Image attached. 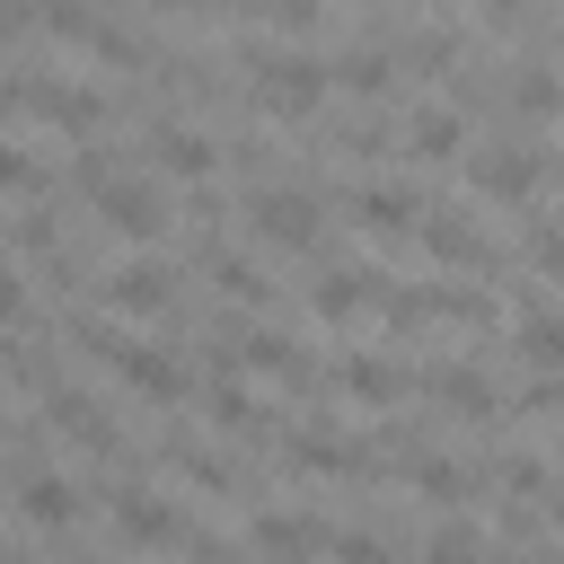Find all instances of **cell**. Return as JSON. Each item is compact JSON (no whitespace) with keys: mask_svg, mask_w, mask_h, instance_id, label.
<instances>
[{"mask_svg":"<svg viewBox=\"0 0 564 564\" xmlns=\"http://www.w3.org/2000/svg\"><path fill=\"white\" fill-rule=\"evenodd\" d=\"M238 62H247V79H256V106H264V115H317V106H326V88H335V79H326V62H308L300 44H264V35H256V44H238Z\"/></svg>","mask_w":564,"mask_h":564,"instance_id":"cell-1","label":"cell"},{"mask_svg":"<svg viewBox=\"0 0 564 564\" xmlns=\"http://www.w3.org/2000/svg\"><path fill=\"white\" fill-rule=\"evenodd\" d=\"M9 106L18 115H35V123H53V132H97L106 123V97L97 88H79V79H9Z\"/></svg>","mask_w":564,"mask_h":564,"instance_id":"cell-2","label":"cell"},{"mask_svg":"<svg viewBox=\"0 0 564 564\" xmlns=\"http://www.w3.org/2000/svg\"><path fill=\"white\" fill-rule=\"evenodd\" d=\"M247 229L264 247H317V194L308 185H256L247 194Z\"/></svg>","mask_w":564,"mask_h":564,"instance_id":"cell-3","label":"cell"},{"mask_svg":"<svg viewBox=\"0 0 564 564\" xmlns=\"http://www.w3.org/2000/svg\"><path fill=\"white\" fill-rule=\"evenodd\" d=\"M538 150H520V141H494V150H467V185L485 194V203H502V212H520L529 194H538Z\"/></svg>","mask_w":564,"mask_h":564,"instance_id":"cell-4","label":"cell"},{"mask_svg":"<svg viewBox=\"0 0 564 564\" xmlns=\"http://www.w3.org/2000/svg\"><path fill=\"white\" fill-rule=\"evenodd\" d=\"M44 423H53L62 441H79L88 458H123V432H115V414H106L88 388H44Z\"/></svg>","mask_w":564,"mask_h":564,"instance_id":"cell-5","label":"cell"},{"mask_svg":"<svg viewBox=\"0 0 564 564\" xmlns=\"http://www.w3.org/2000/svg\"><path fill=\"white\" fill-rule=\"evenodd\" d=\"M97 220H106L115 238L150 247V238H167V194H159V185H141V176H115V185L97 194Z\"/></svg>","mask_w":564,"mask_h":564,"instance_id":"cell-6","label":"cell"},{"mask_svg":"<svg viewBox=\"0 0 564 564\" xmlns=\"http://www.w3.org/2000/svg\"><path fill=\"white\" fill-rule=\"evenodd\" d=\"M115 538H123V546H150V555H159V546H185V511H176L167 494H150V485H123V494H115Z\"/></svg>","mask_w":564,"mask_h":564,"instance_id":"cell-7","label":"cell"},{"mask_svg":"<svg viewBox=\"0 0 564 564\" xmlns=\"http://www.w3.org/2000/svg\"><path fill=\"white\" fill-rule=\"evenodd\" d=\"M247 546H256L264 564H317V555L335 546V529H317L308 511H256V520H247Z\"/></svg>","mask_w":564,"mask_h":564,"instance_id":"cell-8","label":"cell"},{"mask_svg":"<svg viewBox=\"0 0 564 564\" xmlns=\"http://www.w3.org/2000/svg\"><path fill=\"white\" fill-rule=\"evenodd\" d=\"M414 238H423V256H432V264H449V273H476V264H494V238H485L467 212H449V203H432Z\"/></svg>","mask_w":564,"mask_h":564,"instance_id":"cell-9","label":"cell"},{"mask_svg":"<svg viewBox=\"0 0 564 564\" xmlns=\"http://www.w3.org/2000/svg\"><path fill=\"white\" fill-rule=\"evenodd\" d=\"M167 282H176V273H167L159 256H123V264L97 282V300H106V317H159V308H167Z\"/></svg>","mask_w":564,"mask_h":564,"instance_id":"cell-10","label":"cell"},{"mask_svg":"<svg viewBox=\"0 0 564 564\" xmlns=\"http://www.w3.org/2000/svg\"><path fill=\"white\" fill-rule=\"evenodd\" d=\"M106 370H115V379H123V388H141V397H150V405H176V397H185V388H194V379H185V361H176V352H167V344H141V335H132V344H123V352H115V361H106Z\"/></svg>","mask_w":564,"mask_h":564,"instance_id":"cell-11","label":"cell"},{"mask_svg":"<svg viewBox=\"0 0 564 564\" xmlns=\"http://www.w3.org/2000/svg\"><path fill=\"white\" fill-rule=\"evenodd\" d=\"M423 212H432V203H423L414 185H388V176L352 194V220H361L370 238H405V229H423Z\"/></svg>","mask_w":564,"mask_h":564,"instance_id":"cell-12","label":"cell"},{"mask_svg":"<svg viewBox=\"0 0 564 564\" xmlns=\"http://www.w3.org/2000/svg\"><path fill=\"white\" fill-rule=\"evenodd\" d=\"M18 511H26V529H70V520L88 511V494H79V476H62V467H35V476L18 485Z\"/></svg>","mask_w":564,"mask_h":564,"instance_id":"cell-13","label":"cell"},{"mask_svg":"<svg viewBox=\"0 0 564 564\" xmlns=\"http://www.w3.org/2000/svg\"><path fill=\"white\" fill-rule=\"evenodd\" d=\"M291 467H308V476H361L370 449L344 441V432H326V423H300V432H291Z\"/></svg>","mask_w":564,"mask_h":564,"instance_id":"cell-14","label":"cell"},{"mask_svg":"<svg viewBox=\"0 0 564 564\" xmlns=\"http://www.w3.org/2000/svg\"><path fill=\"white\" fill-rule=\"evenodd\" d=\"M212 167H220V141H212V132H194V123H167V132H159V176L212 185Z\"/></svg>","mask_w":564,"mask_h":564,"instance_id":"cell-15","label":"cell"},{"mask_svg":"<svg viewBox=\"0 0 564 564\" xmlns=\"http://www.w3.org/2000/svg\"><path fill=\"white\" fill-rule=\"evenodd\" d=\"M370 300H379V273H370V264H335V273H317V282H308V308H317L326 326H344V317H352V308H370Z\"/></svg>","mask_w":564,"mask_h":564,"instance_id":"cell-16","label":"cell"},{"mask_svg":"<svg viewBox=\"0 0 564 564\" xmlns=\"http://www.w3.org/2000/svg\"><path fill=\"white\" fill-rule=\"evenodd\" d=\"M335 388L361 397V405H397V397H405V370H397L388 352H344V361H335Z\"/></svg>","mask_w":564,"mask_h":564,"instance_id":"cell-17","label":"cell"},{"mask_svg":"<svg viewBox=\"0 0 564 564\" xmlns=\"http://www.w3.org/2000/svg\"><path fill=\"white\" fill-rule=\"evenodd\" d=\"M458 141H467V123H458V106H414V123H405V150H414L423 167H441V159H458Z\"/></svg>","mask_w":564,"mask_h":564,"instance_id":"cell-18","label":"cell"},{"mask_svg":"<svg viewBox=\"0 0 564 564\" xmlns=\"http://www.w3.org/2000/svg\"><path fill=\"white\" fill-rule=\"evenodd\" d=\"M520 361H529L538 379H564V317H555L546 300H529V317H520Z\"/></svg>","mask_w":564,"mask_h":564,"instance_id":"cell-19","label":"cell"},{"mask_svg":"<svg viewBox=\"0 0 564 564\" xmlns=\"http://www.w3.org/2000/svg\"><path fill=\"white\" fill-rule=\"evenodd\" d=\"M203 264H212V282H220L229 300H247V308H264V300H273V282H264V264H256V256H238V247H212V238H203Z\"/></svg>","mask_w":564,"mask_h":564,"instance_id":"cell-20","label":"cell"},{"mask_svg":"<svg viewBox=\"0 0 564 564\" xmlns=\"http://www.w3.org/2000/svg\"><path fill=\"white\" fill-rule=\"evenodd\" d=\"M432 397H441L449 414H476V423L494 414V379H485L476 361H441V370H432Z\"/></svg>","mask_w":564,"mask_h":564,"instance_id":"cell-21","label":"cell"},{"mask_svg":"<svg viewBox=\"0 0 564 564\" xmlns=\"http://www.w3.org/2000/svg\"><path fill=\"white\" fill-rule=\"evenodd\" d=\"M247 370H256V379H291V388H308V361H300V344H291L282 326H256V335H247Z\"/></svg>","mask_w":564,"mask_h":564,"instance_id":"cell-22","label":"cell"},{"mask_svg":"<svg viewBox=\"0 0 564 564\" xmlns=\"http://www.w3.org/2000/svg\"><path fill=\"white\" fill-rule=\"evenodd\" d=\"M511 106H520L529 123H555V115H564V79H555L546 62H520V70H511Z\"/></svg>","mask_w":564,"mask_h":564,"instance_id":"cell-23","label":"cell"},{"mask_svg":"<svg viewBox=\"0 0 564 564\" xmlns=\"http://www.w3.org/2000/svg\"><path fill=\"white\" fill-rule=\"evenodd\" d=\"M326 79L352 88V97H379V88H388V53H379V44H344V53L326 62Z\"/></svg>","mask_w":564,"mask_h":564,"instance_id":"cell-24","label":"cell"},{"mask_svg":"<svg viewBox=\"0 0 564 564\" xmlns=\"http://www.w3.org/2000/svg\"><path fill=\"white\" fill-rule=\"evenodd\" d=\"M405 476H414V494H432V502H441V511H449V502H467V494H476V476H467V467H458V458H441V449H423V458H414V467H405Z\"/></svg>","mask_w":564,"mask_h":564,"instance_id":"cell-25","label":"cell"},{"mask_svg":"<svg viewBox=\"0 0 564 564\" xmlns=\"http://www.w3.org/2000/svg\"><path fill=\"white\" fill-rule=\"evenodd\" d=\"M167 467H176V476H194V485H212V494H220V485L238 476V467H229L220 449H203L194 432H167Z\"/></svg>","mask_w":564,"mask_h":564,"instance_id":"cell-26","label":"cell"},{"mask_svg":"<svg viewBox=\"0 0 564 564\" xmlns=\"http://www.w3.org/2000/svg\"><path fill=\"white\" fill-rule=\"evenodd\" d=\"M494 546L476 538V520H441L432 538H423V564H485Z\"/></svg>","mask_w":564,"mask_h":564,"instance_id":"cell-27","label":"cell"},{"mask_svg":"<svg viewBox=\"0 0 564 564\" xmlns=\"http://www.w3.org/2000/svg\"><path fill=\"white\" fill-rule=\"evenodd\" d=\"M88 53H97L106 70H141V62H150V35H132V26H115V18H97V35H88Z\"/></svg>","mask_w":564,"mask_h":564,"instance_id":"cell-28","label":"cell"},{"mask_svg":"<svg viewBox=\"0 0 564 564\" xmlns=\"http://www.w3.org/2000/svg\"><path fill=\"white\" fill-rule=\"evenodd\" d=\"M520 247H529V264H538L546 282H564V220H546V212H529V238H520Z\"/></svg>","mask_w":564,"mask_h":564,"instance_id":"cell-29","label":"cell"},{"mask_svg":"<svg viewBox=\"0 0 564 564\" xmlns=\"http://www.w3.org/2000/svg\"><path fill=\"white\" fill-rule=\"evenodd\" d=\"M35 26H53V35L88 44V35H97V0H35Z\"/></svg>","mask_w":564,"mask_h":564,"instance_id":"cell-30","label":"cell"},{"mask_svg":"<svg viewBox=\"0 0 564 564\" xmlns=\"http://www.w3.org/2000/svg\"><path fill=\"white\" fill-rule=\"evenodd\" d=\"M449 62H458V35L449 26H414L405 35V70H449Z\"/></svg>","mask_w":564,"mask_h":564,"instance_id":"cell-31","label":"cell"},{"mask_svg":"<svg viewBox=\"0 0 564 564\" xmlns=\"http://www.w3.org/2000/svg\"><path fill=\"white\" fill-rule=\"evenodd\" d=\"M70 185L97 203V194L115 185V150H106V141H79V159H70Z\"/></svg>","mask_w":564,"mask_h":564,"instance_id":"cell-32","label":"cell"},{"mask_svg":"<svg viewBox=\"0 0 564 564\" xmlns=\"http://www.w3.org/2000/svg\"><path fill=\"white\" fill-rule=\"evenodd\" d=\"M203 405H212V414H220L229 432H264V414H256V397H247V388H229V379H220V388H203Z\"/></svg>","mask_w":564,"mask_h":564,"instance_id":"cell-33","label":"cell"},{"mask_svg":"<svg viewBox=\"0 0 564 564\" xmlns=\"http://www.w3.org/2000/svg\"><path fill=\"white\" fill-rule=\"evenodd\" d=\"M335 564H397L388 555V538H370V529H335V546H326Z\"/></svg>","mask_w":564,"mask_h":564,"instance_id":"cell-34","label":"cell"},{"mask_svg":"<svg viewBox=\"0 0 564 564\" xmlns=\"http://www.w3.org/2000/svg\"><path fill=\"white\" fill-rule=\"evenodd\" d=\"M0 185H9V194H44V167H35L18 141H0Z\"/></svg>","mask_w":564,"mask_h":564,"instance_id":"cell-35","label":"cell"},{"mask_svg":"<svg viewBox=\"0 0 564 564\" xmlns=\"http://www.w3.org/2000/svg\"><path fill=\"white\" fill-rule=\"evenodd\" d=\"M423 317H432V282H423V291L397 282V291H388V326H423Z\"/></svg>","mask_w":564,"mask_h":564,"instance_id":"cell-36","label":"cell"},{"mask_svg":"<svg viewBox=\"0 0 564 564\" xmlns=\"http://www.w3.org/2000/svg\"><path fill=\"white\" fill-rule=\"evenodd\" d=\"M264 9V26H282V35H308L317 26V0H256Z\"/></svg>","mask_w":564,"mask_h":564,"instance_id":"cell-37","label":"cell"},{"mask_svg":"<svg viewBox=\"0 0 564 564\" xmlns=\"http://www.w3.org/2000/svg\"><path fill=\"white\" fill-rule=\"evenodd\" d=\"M18 247H26V256H53V247H62L53 212H18Z\"/></svg>","mask_w":564,"mask_h":564,"instance_id":"cell-38","label":"cell"},{"mask_svg":"<svg viewBox=\"0 0 564 564\" xmlns=\"http://www.w3.org/2000/svg\"><path fill=\"white\" fill-rule=\"evenodd\" d=\"M520 414H564V379H529L520 388Z\"/></svg>","mask_w":564,"mask_h":564,"instance_id":"cell-39","label":"cell"},{"mask_svg":"<svg viewBox=\"0 0 564 564\" xmlns=\"http://www.w3.org/2000/svg\"><path fill=\"white\" fill-rule=\"evenodd\" d=\"M18 308H26V282H18V264H9V256H0V326H9V317H18Z\"/></svg>","mask_w":564,"mask_h":564,"instance_id":"cell-40","label":"cell"},{"mask_svg":"<svg viewBox=\"0 0 564 564\" xmlns=\"http://www.w3.org/2000/svg\"><path fill=\"white\" fill-rule=\"evenodd\" d=\"M35 26V0H0V35H26Z\"/></svg>","mask_w":564,"mask_h":564,"instance_id":"cell-41","label":"cell"},{"mask_svg":"<svg viewBox=\"0 0 564 564\" xmlns=\"http://www.w3.org/2000/svg\"><path fill=\"white\" fill-rule=\"evenodd\" d=\"M185 555H194V564H238V555H229L220 538H185Z\"/></svg>","mask_w":564,"mask_h":564,"instance_id":"cell-42","label":"cell"},{"mask_svg":"<svg viewBox=\"0 0 564 564\" xmlns=\"http://www.w3.org/2000/svg\"><path fill=\"white\" fill-rule=\"evenodd\" d=\"M546 511H555V529H564V476H555V485H546Z\"/></svg>","mask_w":564,"mask_h":564,"instance_id":"cell-43","label":"cell"},{"mask_svg":"<svg viewBox=\"0 0 564 564\" xmlns=\"http://www.w3.org/2000/svg\"><path fill=\"white\" fill-rule=\"evenodd\" d=\"M485 18H520V0H485Z\"/></svg>","mask_w":564,"mask_h":564,"instance_id":"cell-44","label":"cell"},{"mask_svg":"<svg viewBox=\"0 0 564 564\" xmlns=\"http://www.w3.org/2000/svg\"><path fill=\"white\" fill-rule=\"evenodd\" d=\"M555 185H564V167H555Z\"/></svg>","mask_w":564,"mask_h":564,"instance_id":"cell-45","label":"cell"}]
</instances>
